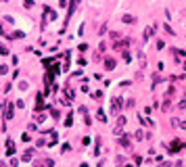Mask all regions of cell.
Segmentation results:
<instances>
[{
  "label": "cell",
  "mask_w": 186,
  "mask_h": 167,
  "mask_svg": "<svg viewBox=\"0 0 186 167\" xmlns=\"http://www.w3.org/2000/svg\"><path fill=\"white\" fill-rule=\"evenodd\" d=\"M105 63H107V69H115V67H113V65H115V61H113V59H107Z\"/></svg>",
  "instance_id": "1"
}]
</instances>
